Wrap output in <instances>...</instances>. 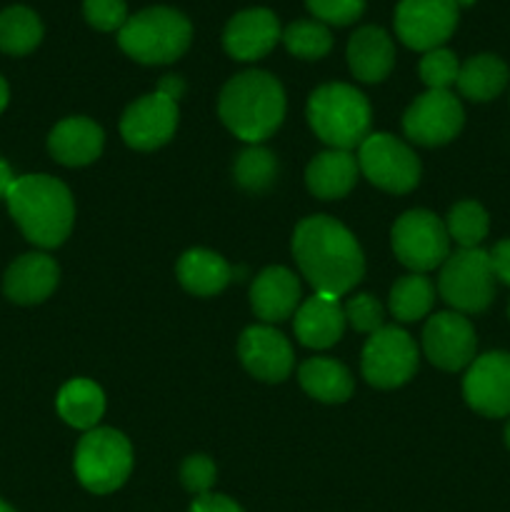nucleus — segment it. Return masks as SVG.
Returning a JSON list of instances; mask_svg holds the SVG:
<instances>
[{
	"label": "nucleus",
	"instance_id": "nucleus-14",
	"mask_svg": "<svg viewBox=\"0 0 510 512\" xmlns=\"http://www.w3.org/2000/svg\"><path fill=\"white\" fill-rule=\"evenodd\" d=\"M425 358L445 373H458L475 360L478 338L470 320L460 313H438L425 323Z\"/></svg>",
	"mask_w": 510,
	"mask_h": 512
},
{
	"label": "nucleus",
	"instance_id": "nucleus-35",
	"mask_svg": "<svg viewBox=\"0 0 510 512\" xmlns=\"http://www.w3.org/2000/svg\"><path fill=\"white\" fill-rule=\"evenodd\" d=\"M215 478H218V468H215V463L208 455H190L180 465V483L195 498L210 493V488L215 485Z\"/></svg>",
	"mask_w": 510,
	"mask_h": 512
},
{
	"label": "nucleus",
	"instance_id": "nucleus-40",
	"mask_svg": "<svg viewBox=\"0 0 510 512\" xmlns=\"http://www.w3.org/2000/svg\"><path fill=\"white\" fill-rule=\"evenodd\" d=\"M155 93L165 95V98H170L173 103H178L180 98H183L185 93V83L183 78H178V75H165V78H160L158 88H155Z\"/></svg>",
	"mask_w": 510,
	"mask_h": 512
},
{
	"label": "nucleus",
	"instance_id": "nucleus-24",
	"mask_svg": "<svg viewBox=\"0 0 510 512\" xmlns=\"http://www.w3.org/2000/svg\"><path fill=\"white\" fill-rule=\"evenodd\" d=\"M178 280L188 293L208 298L228 288L233 280V268L213 250L195 248L178 260Z\"/></svg>",
	"mask_w": 510,
	"mask_h": 512
},
{
	"label": "nucleus",
	"instance_id": "nucleus-34",
	"mask_svg": "<svg viewBox=\"0 0 510 512\" xmlns=\"http://www.w3.org/2000/svg\"><path fill=\"white\" fill-rule=\"evenodd\" d=\"M345 323H350V328L358 330V333L373 335L380 328H385V310L373 295L358 293L345 303Z\"/></svg>",
	"mask_w": 510,
	"mask_h": 512
},
{
	"label": "nucleus",
	"instance_id": "nucleus-22",
	"mask_svg": "<svg viewBox=\"0 0 510 512\" xmlns=\"http://www.w3.org/2000/svg\"><path fill=\"white\" fill-rule=\"evenodd\" d=\"M350 73L363 83H380L395 65V45L378 25H363L348 40Z\"/></svg>",
	"mask_w": 510,
	"mask_h": 512
},
{
	"label": "nucleus",
	"instance_id": "nucleus-23",
	"mask_svg": "<svg viewBox=\"0 0 510 512\" xmlns=\"http://www.w3.org/2000/svg\"><path fill=\"white\" fill-rule=\"evenodd\" d=\"M358 173V158L350 155V150L330 148L310 160L308 170H305V183L315 198L338 200L353 190Z\"/></svg>",
	"mask_w": 510,
	"mask_h": 512
},
{
	"label": "nucleus",
	"instance_id": "nucleus-41",
	"mask_svg": "<svg viewBox=\"0 0 510 512\" xmlns=\"http://www.w3.org/2000/svg\"><path fill=\"white\" fill-rule=\"evenodd\" d=\"M15 175H13V170H10V165L5 163L3 158H0V200L3 198H8V193H10V188H13L15 185Z\"/></svg>",
	"mask_w": 510,
	"mask_h": 512
},
{
	"label": "nucleus",
	"instance_id": "nucleus-38",
	"mask_svg": "<svg viewBox=\"0 0 510 512\" xmlns=\"http://www.w3.org/2000/svg\"><path fill=\"white\" fill-rule=\"evenodd\" d=\"M490 268H493L495 280L510 285V238L500 240L493 245V250L488 253Z\"/></svg>",
	"mask_w": 510,
	"mask_h": 512
},
{
	"label": "nucleus",
	"instance_id": "nucleus-36",
	"mask_svg": "<svg viewBox=\"0 0 510 512\" xmlns=\"http://www.w3.org/2000/svg\"><path fill=\"white\" fill-rule=\"evenodd\" d=\"M83 13L95 30L110 33V30H120L125 25L128 5H125V0H85Z\"/></svg>",
	"mask_w": 510,
	"mask_h": 512
},
{
	"label": "nucleus",
	"instance_id": "nucleus-28",
	"mask_svg": "<svg viewBox=\"0 0 510 512\" xmlns=\"http://www.w3.org/2000/svg\"><path fill=\"white\" fill-rule=\"evenodd\" d=\"M43 40V23L25 5H10L0 13V50L8 55H28Z\"/></svg>",
	"mask_w": 510,
	"mask_h": 512
},
{
	"label": "nucleus",
	"instance_id": "nucleus-19",
	"mask_svg": "<svg viewBox=\"0 0 510 512\" xmlns=\"http://www.w3.org/2000/svg\"><path fill=\"white\" fill-rule=\"evenodd\" d=\"M295 338L300 345L313 350H325L338 343L345 333V310L338 303V298L318 295L300 303L295 310Z\"/></svg>",
	"mask_w": 510,
	"mask_h": 512
},
{
	"label": "nucleus",
	"instance_id": "nucleus-5",
	"mask_svg": "<svg viewBox=\"0 0 510 512\" xmlns=\"http://www.w3.org/2000/svg\"><path fill=\"white\" fill-rule=\"evenodd\" d=\"M193 25L180 10L153 5L125 20L118 45L125 55L143 65H168L188 50Z\"/></svg>",
	"mask_w": 510,
	"mask_h": 512
},
{
	"label": "nucleus",
	"instance_id": "nucleus-6",
	"mask_svg": "<svg viewBox=\"0 0 510 512\" xmlns=\"http://www.w3.org/2000/svg\"><path fill=\"white\" fill-rule=\"evenodd\" d=\"M133 470V448L128 438L113 428H93L75 448V475L80 485L95 495L115 493Z\"/></svg>",
	"mask_w": 510,
	"mask_h": 512
},
{
	"label": "nucleus",
	"instance_id": "nucleus-13",
	"mask_svg": "<svg viewBox=\"0 0 510 512\" xmlns=\"http://www.w3.org/2000/svg\"><path fill=\"white\" fill-rule=\"evenodd\" d=\"M463 398L485 418L510 415V353L495 350L475 358L463 378Z\"/></svg>",
	"mask_w": 510,
	"mask_h": 512
},
{
	"label": "nucleus",
	"instance_id": "nucleus-25",
	"mask_svg": "<svg viewBox=\"0 0 510 512\" xmlns=\"http://www.w3.org/2000/svg\"><path fill=\"white\" fill-rule=\"evenodd\" d=\"M298 380L310 398L338 405L353 395V375L333 358H310L300 365Z\"/></svg>",
	"mask_w": 510,
	"mask_h": 512
},
{
	"label": "nucleus",
	"instance_id": "nucleus-17",
	"mask_svg": "<svg viewBox=\"0 0 510 512\" xmlns=\"http://www.w3.org/2000/svg\"><path fill=\"white\" fill-rule=\"evenodd\" d=\"M280 23L273 10L248 8L235 13L223 30V48L230 58L253 63L265 58L280 40Z\"/></svg>",
	"mask_w": 510,
	"mask_h": 512
},
{
	"label": "nucleus",
	"instance_id": "nucleus-8",
	"mask_svg": "<svg viewBox=\"0 0 510 512\" xmlns=\"http://www.w3.org/2000/svg\"><path fill=\"white\" fill-rule=\"evenodd\" d=\"M395 258L413 273L440 268L450 255V238L445 223L430 210H408L393 225Z\"/></svg>",
	"mask_w": 510,
	"mask_h": 512
},
{
	"label": "nucleus",
	"instance_id": "nucleus-15",
	"mask_svg": "<svg viewBox=\"0 0 510 512\" xmlns=\"http://www.w3.org/2000/svg\"><path fill=\"white\" fill-rule=\"evenodd\" d=\"M178 128V103L153 93L135 100L120 118V135L135 150H155L168 143Z\"/></svg>",
	"mask_w": 510,
	"mask_h": 512
},
{
	"label": "nucleus",
	"instance_id": "nucleus-20",
	"mask_svg": "<svg viewBox=\"0 0 510 512\" xmlns=\"http://www.w3.org/2000/svg\"><path fill=\"white\" fill-rule=\"evenodd\" d=\"M58 278L60 270L53 258L45 253H28L10 265L3 278V290L13 303L35 305L50 298V293L58 288Z\"/></svg>",
	"mask_w": 510,
	"mask_h": 512
},
{
	"label": "nucleus",
	"instance_id": "nucleus-33",
	"mask_svg": "<svg viewBox=\"0 0 510 512\" xmlns=\"http://www.w3.org/2000/svg\"><path fill=\"white\" fill-rule=\"evenodd\" d=\"M458 73L460 63L453 50H428L420 60V78L428 85V90H448L458 80Z\"/></svg>",
	"mask_w": 510,
	"mask_h": 512
},
{
	"label": "nucleus",
	"instance_id": "nucleus-37",
	"mask_svg": "<svg viewBox=\"0 0 510 512\" xmlns=\"http://www.w3.org/2000/svg\"><path fill=\"white\" fill-rule=\"evenodd\" d=\"M305 5L320 23L330 25L355 23L365 10V0H305Z\"/></svg>",
	"mask_w": 510,
	"mask_h": 512
},
{
	"label": "nucleus",
	"instance_id": "nucleus-2",
	"mask_svg": "<svg viewBox=\"0 0 510 512\" xmlns=\"http://www.w3.org/2000/svg\"><path fill=\"white\" fill-rule=\"evenodd\" d=\"M218 113L225 128L245 143H263L285 118V93L265 70H245L223 85Z\"/></svg>",
	"mask_w": 510,
	"mask_h": 512
},
{
	"label": "nucleus",
	"instance_id": "nucleus-29",
	"mask_svg": "<svg viewBox=\"0 0 510 512\" xmlns=\"http://www.w3.org/2000/svg\"><path fill=\"white\" fill-rule=\"evenodd\" d=\"M435 303V288L425 275L413 273L395 280L390 288V313L400 323H415L425 318Z\"/></svg>",
	"mask_w": 510,
	"mask_h": 512
},
{
	"label": "nucleus",
	"instance_id": "nucleus-27",
	"mask_svg": "<svg viewBox=\"0 0 510 512\" xmlns=\"http://www.w3.org/2000/svg\"><path fill=\"white\" fill-rule=\"evenodd\" d=\"M58 413L70 428L93 430L105 413V395L93 380L75 378L58 393Z\"/></svg>",
	"mask_w": 510,
	"mask_h": 512
},
{
	"label": "nucleus",
	"instance_id": "nucleus-1",
	"mask_svg": "<svg viewBox=\"0 0 510 512\" xmlns=\"http://www.w3.org/2000/svg\"><path fill=\"white\" fill-rule=\"evenodd\" d=\"M293 255L315 293L328 298L350 293L365 273L363 250L355 235L328 215L300 220L293 233Z\"/></svg>",
	"mask_w": 510,
	"mask_h": 512
},
{
	"label": "nucleus",
	"instance_id": "nucleus-11",
	"mask_svg": "<svg viewBox=\"0 0 510 512\" xmlns=\"http://www.w3.org/2000/svg\"><path fill=\"white\" fill-rule=\"evenodd\" d=\"M458 28V0H400L395 8V33L408 48H440Z\"/></svg>",
	"mask_w": 510,
	"mask_h": 512
},
{
	"label": "nucleus",
	"instance_id": "nucleus-26",
	"mask_svg": "<svg viewBox=\"0 0 510 512\" xmlns=\"http://www.w3.org/2000/svg\"><path fill=\"white\" fill-rule=\"evenodd\" d=\"M508 80V65H505L498 55L480 53L460 65L455 85H458L460 95H465V98L473 100V103H488V100L498 98V95L503 93Z\"/></svg>",
	"mask_w": 510,
	"mask_h": 512
},
{
	"label": "nucleus",
	"instance_id": "nucleus-3",
	"mask_svg": "<svg viewBox=\"0 0 510 512\" xmlns=\"http://www.w3.org/2000/svg\"><path fill=\"white\" fill-rule=\"evenodd\" d=\"M5 200L18 228L38 248H58L73 230V195L50 175H23Z\"/></svg>",
	"mask_w": 510,
	"mask_h": 512
},
{
	"label": "nucleus",
	"instance_id": "nucleus-12",
	"mask_svg": "<svg viewBox=\"0 0 510 512\" xmlns=\"http://www.w3.org/2000/svg\"><path fill=\"white\" fill-rule=\"evenodd\" d=\"M463 123V105L450 90H428L415 98L403 115L405 135L425 148L450 143L460 133Z\"/></svg>",
	"mask_w": 510,
	"mask_h": 512
},
{
	"label": "nucleus",
	"instance_id": "nucleus-31",
	"mask_svg": "<svg viewBox=\"0 0 510 512\" xmlns=\"http://www.w3.org/2000/svg\"><path fill=\"white\" fill-rule=\"evenodd\" d=\"M235 183L240 185L248 193H265L270 185L275 183V175H278V160L270 153L268 148H260V145H250L235 160Z\"/></svg>",
	"mask_w": 510,
	"mask_h": 512
},
{
	"label": "nucleus",
	"instance_id": "nucleus-10",
	"mask_svg": "<svg viewBox=\"0 0 510 512\" xmlns=\"http://www.w3.org/2000/svg\"><path fill=\"white\" fill-rule=\"evenodd\" d=\"M360 368H363V378L373 388H400L418 370V348L405 330L385 325L365 343Z\"/></svg>",
	"mask_w": 510,
	"mask_h": 512
},
{
	"label": "nucleus",
	"instance_id": "nucleus-30",
	"mask_svg": "<svg viewBox=\"0 0 510 512\" xmlns=\"http://www.w3.org/2000/svg\"><path fill=\"white\" fill-rule=\"evenodd\" d=\"M445 230H448V238L455 240L460 248H478L488 235L490 218L480 203L460 200L450 208L448 218H445Z\"/></svg>",
	"mask_w": 510,
	"mask_h": 512
},
{
	"label": "nucleus",
	"instance_id": "nucleus-44",
	"mask_svg": "<svg viewBox=\"0 0 510 512\" xmlns=\"http://www.w3.org/2000/svg\"><path fill=\"white\" fill-rule=\"evenodd\" d=\"M0 512H15L13 508H10V505H5L3 500H0Z\"/></svg>",
	"mask_w": 510,
	"mask_h": 512
},
{
	"label": "nucleus",
	"instance_id": "nucleus-7",
	"mask_svg": "<svg viewBox=\"0 0 510 512\" xmlns=\"http://www.w3.org/2000/svg\"><path fill=\"white\" fill-rule=\"evenodd\" d=\"M440 298L455 313H483L495 298V275L490 258L480 248H460L440 265Z\"/></svg>",
	"mask_w": 510,
	"mask_h": 512
},
{
	"label": "nucleus",
	"instance_id": "nucleus-32",
	"mask_svg": "<svg viewBox=\"0 0 510 512\" xmlns=\"http://www.w3.org/2000/svg\"><path fill=\"white\" fill-rule=\"evenodd\" d=\"M280 38H283L288 53L303 60H318L333 48V35H330L328 25L320 20H295L283 30Z\"/></svg>",
	"mask_w": 510,
	"mask_h": 512
},
{
	"label": "nucleus",
	"instance_id": "nucleus-9",
	"mask_svg": "<svg viewBox=\"0 0 510 512\" xmlns=\"http://www.w3.org/2000/svg\"><path fill=\"white\" fill-rule=\"evenodd\" d=\"M358 168L375 188L395 195L410 193L420 180L418 155L388 133H370L360 143Z\"/></svg>",
	"mask_w": 510,
	"mask_h": 512
},
{
	"label": "nucleus",
	"instance_id": "nucleus-42",
	"mask_svg": "<svg viewBox=\"0 0 510 512\" xmlns=\"http://www.w3.org/2000/svg\"><path fill=\"white\" fill-rule=\"evenodd\" d=\"M8 83L3 80V75H0V113L5 110V105H8Z\"/></svg>",
	"mask_w": 510,
	"mask_h": 512
},
{
	"label": "nucleus",
	"instance_id": "nucleus-43",
	"mask_svg": "<svg viewBox=\"0 0 510 512\" xmlns=\"http://www.w3.org/2000/svg\"><path fill=\"white\" fill-rule=\"evenodd\" d=\"M505 445H508V450H510V423L505 425Z\"/></svg>",
	"mask_w": 510,
	"mask_h": 512
},
{
	"label": "nucleus",
	"instance_id": "nucleus-21",
	"mask_svg": "<svg viewBox=\"0 0 510 512\" xmlns=\"http://www.w3.org/2000/svg\"><path fill=\"white\" fill-rule=\"evenodd\" d=\"M105 135L100 125H95L90 118H65L50 130L48 150L60 165L68 168H80L93 160L100 158L103 153Z\"/></svg>",
	"mask_w": 510,
	"mask_h": 512
},
{
	"label": "nucleus",
	"instance_id": "nucleus-4",
	"mask_svg": "<svg viewBox=\"0 0 510 512\" xmlns=\"http://www.w3.org/2000/svg\"><path fill=\"white\" fill-rule=\"evenodd\" d=\"M370 103L348 83H325L308 100V123L333 150L360 148L370 135Z\"/></svg>",
	"mask_w": 510,
	"mask_h": 512
},
{
	"label": "nucleus",
	"instance_id": "nucleus-16",
	"mask_svg": "<svg viewBox=\"0 0 510 512\" xmlns=\"http://www.w3.org/2000/svg\"><path fill=\"white\" fill-rule=\"evenodd\" d=\"M240 363L263 383H283L293 373V345L270 325H250L238 340Z\"/></svg>",
	"mask_w": 510,
	"mask_h": 512
},
{
	"label": "nucleus",
	"instance_id": "nucleus-39",
	"mask_svg": "<svg viewBox=\"0 0 510 512\" xmlns=\"http://www.w3.org/2000/svg\"><path fill=\"white\" fill-rule=\"evenodd\" d=\"M190 512H243V508L238 503H233L230 498H225V495L205 493L193 500Z\"/></svg>",
	"mask_w": 510,
	"mask_h": 512
},
{
	"label": "nucleus",
	"instance_id": "nucleus-45",
	"mask_svg": "<svg viewBox=\"0 0 510 512\" xmlns=\"http://www.w3.org/2000/svg\"><path fill=\"white\" fill-rule=\"evenodd\" d=\"M458 3H473V0H458Z\"/></svg>",
	"mask_w": 510,
	"mask_h": 512
},
{
	"label": "nucleus",
	"instance_id": "nucleus-18",
	"mask_svg": "<svg viewBox=\"0 0 510 512\" xmlns=\"http://www.w3.org/2000/svg\"><path fill=\"white\" fill-rule=\"evenodd\" d=\"M250 305L263 323H283L300 308V283L288 268H265L250 285Z\"/></svg>",
	"mask_w": 510,
	"mask_h": 512
}]
</instances>
